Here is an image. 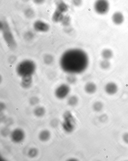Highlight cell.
Returning <instances> with one entry per match:
<instances>
[{
    "instance_id": "9",
    "label": "cell",
    "mask_w": 128,
    "mask_h": 161,
    "mask_svg": "<svg viewBox=\"0 0 128 161\" xmlns=\"http://www.w3.org/2000/svg\"><path fill=\"white\" fill-rule=\"evenodd\" d=\"M111 19L113 24L115 25H121L124 21V16L122 12L117 11L113 14L112 16Z\"/></svg>"
},
{
    "instance_id": "6",
    "label": "cell",
    "mask_w": 128,
    "mask_h": 161,
    "mask_svg": "<svg viewBox=\"0 0 128 161\" xmlns=\"http://www.w3.org/2000/svg\"><path fill=\"white\" fill-rule=\"evenodd\" d=\"M70 92V88L69 86L66 84H62L57 87L54 94L55 96L58 99H62L66 98Z\"/></svg>"
},
{
    "instance_id": "7",
    "label": "cell",
    "mask_w": 128,
    "mask_h": 161,
    "mask_svg": "<svg viewBox=\"0 0 128 161\" xmlns=\"http://www.w3.org/2000/svg\"><path fill=\"white\" fill-rule=\"evenodd\" d=\"M33 26L34 30L38 32L46 33L50 29V26L48 23L40 20L35 21Z\"/></svg>"
},
{
    "instance_id": "2",
    "label": "cell",
    "mask_w": 128,
    "mask_h": 161,
    "mask_svg": "<svg viewBox=\"0 0 128 161\" xmlns=\"http://www.w3.org/2000/svg\"><path fill=\"white\" fill-rule=\"evenodd\" d=\"M36 64L30 59H25L18 64L16 67L17 74L21 77L32 76L36 70Z\"/></svg>"
},
{
    "instance_id": "5",
    "label": "cell",
    "mask_w": 128,
    "mask_h": 161,
    "mask_svg": "<svg viewBox=\"0 0 128 161\" xmlns=\"http://www.w3.org/2000/svg\"><path fill=\"white\" fill-rule=\"evenodd\" d=\"M64 121L62 127L65 132L70 133L74 130L75 127V120L72 113L69 111H66L63 114Z\"/></svg>"
},
{
    "instance_id": "25",
    "label": "cell",
    "mask_w": 128,
    "mask_h": 161,
    "mask_svg": "<svg viewBox=\"0 0 128 161\" xmlns=\"http://www.w3.org/2000/svg\"><path fill=\"white\" fill-rule=\"evenodd\" d=\"M34 34L31 31H27L24 34V39L27 41H31L34 39Z\"/></svg>"
},
{
    "instance_id": "8",
    "label": "cell",
    "mask_w": 128,
    "mask_h": 161,
    "mask_svg": "<svg viewBox=\"0 0 128 161\" xmlns=\"http://www.w3.org/2000/svg\"><path fill=\"white\" fill-rule=\"evenodd\" d=\"M10 136L11 140L14 142L19 143L24 140L25 137V133L23 130L16 129L12 131Z\"/></svg>"
},
{
    "instance_id": "24",
    "label": "cell",
    "mask_w": 128,
    "mask_h": 161,
    "mask_svg": "<svg viewBox=\"0 0 128 161\" xmlns=\"http://www.w3.org/2000/svg\"><path fill=\"white\" fill-rule=\"evenodd\" d=\"M38 154V150L37 149L32 148L30 149L28 151L29 156L31 158H34L37 156Z\"/></svg>"
},
{
    "instance_id": "20",
    "label": "cell",
    "mask_w": 128,
    "mask_h": 161,
    "mask_svg": "<svg viewBox=\"0 0 128 161\" xmlns=\"http://www.w3.org/2000/svg\"><path fill=\"white\" fill-rule=\"evenodd\" d=\"M79 99L75 95H72L69 97L68 99L67 103L69 106H75L78 103Z\"/></svg>"
},
{
    "instance_id": "12",
    "label": "cell",
    "mask_w": 128,
    "mask_h": 161,
    "mask_svg": "<svg viewBox=\"0 0 128 161\" xmlns=\"http://www.w3.org/2000/svg\"><path fill=\"white\" fill-rule=\"evenodd\" d=\"M21 78V87L24 89H28L30 88L32 84V76H27Z\"/></svg>"
},
{
    "instance_id": "21",
    "label": "cell",
    "mask_w": 128,
    "mask_h": 161,
    "mask_svg": "<svg viewBox=\"0 0 128 161\" xmlns=\"http://www.w3.org/2000/svg\"><path fill=\"white\" fill-rule=\"evenodd\" d=\"M71 22V18L70 16L67 15L64 16L61 23L63 26L66 28V27H69L70 26Z\"/></svg>"
},
{
    "instance_id": "14",
    "label": "cell",
    "mask_w": 128,
    "mask_h": 161,
    "mask_svg": "<svg viewBox=\"0 0 128 161\" xmlns=\"http://www.w3.org/2000/svg\"><path fill=\"white\" fill-rule=\"evenodd\" d=\"M64 16V15L63 13L56 9L53 14L51 19L52 21L54 23H61Z\"/></svg>"
},
{
    "instance_id": "31",
    "label": "cell",
    "mask_w": 128,
    "mask_h": 161,
    "mask_svg": "<svg viewBox=\"0 0 128 161\" xmlns=\"http://www.w3.org/2000/svg\"><path fill=\"white\" fill-rule=\"evenodd\" d=\"M21 1L24 2H28L30 1V0H21Z\"/></svg>"
},
{
    "instance_id": "19",
    "label": "cell",
    "mask_w": 128,
    "mask_h": 161,
    "mask_svg": "<svg viewBox=\"0 0 128 161\" xmlns=\"http://www.w3.org/2000/svg\"><path fill=\"white\" fill-rule=\"evenodd\" d=\"M54 57L51 54H46L43 57L44 62L46 65H50L51 64L54 62Z\"/></svg>"
},
{
    "instance_id": "13",
    "label": "cell",
    "mask_w": 128,
    "mask_h": 161,
    "mask_svg": "<svg viewBox=\"0 0 128 161\" xmlns=\"http://www.w3.org/2000/svg\"><path fill=\"white\" fill-rule=\"evenodd\" d=\"M84 89L86 92L90 94L95 93L97 90V86L92 82H89L86 84Z\"/></svg>"
},
{
    "instance_id": "10",
    "label": "cell",
    "mask_w": 128,
    "mask_h": 161,
    "mask_svg": "<svg viewBox=\"0 0 128 161\" xmlns=\"http://www.w3.org/2000/svg\"><path fill=\"white\" fill-rule=\"evenodd\" d=\"M117 85L113 82H110L106 84L104 87V90L107 94L114 95L116 94L118 91Z\"/></svg>"
},
{
    "instance_id": "23",
    "label": "cell",
    "mask_w": 128,
    "mask_h": 161,
    "mask_svg": "<svg viewBox=\"0 0 128 161\" xmlns=\"http://www.w3.org/2000/svg\"><path fill=\"white\" fill-rule=\"evenodd\" d=\"M103 104L100 101L95 102L93 104L92 108L93 110L96 112H100L102 111L103 108Z\"/></svg>"
},
{
    "instance_id": "30",
    "label": "cell",
    "mask_w": 128,
    "mask_h": 161,
    "mask_svg": "<svg viewBox=\"0 0 128 161\" xmlns=\"http://www.w3.org/2000/svg\"><path fill=\"white\" fill-rule=\"evenodd\" d=\"M122 140L125 143L128 144V133L124 134L122 136Z\"/></svg>"
},
{
    "instance_id": "4",
    "label": "cell",
    "mask_w": 128,
    "mask_h": 161,
    "mask_svg": "<svg viewBox=\"0 0 128 161\" xmlns=\"http://www.w3.org/2000/svg\"><path fill=\"white\" fill-rule=\"evenodd\" d=\"M110 7L109 0H96L93 4L95 13L100 16L107 14L109 11Z\"/></svg>"
},
{
    "instance_id": "18",
    "label": "cell",
    "mask_w": 128,
    "mask_h": 161,
    "mask_svg": "<svg viewBox=\"0 0 128 161\" xmlns=\"http://www.w3.org/2000/svg\"><path fill=\"white\" fill-rule=\"evenodd\" d=\"M24 16L29 19H32L34 17L35 12L34 9L31 8H28L24 11Z\"/></svg>"
},
{
    "instance_id": "17",
    "label": "cell",
    "mask_w": 128,
    "mask_h": 161,
    "mask_svg": "<svg viewBox=\"0 0 128 161\" xmlns=\"http://www.w3.org/2000/svg\"><path fill=\"white\" fill-rule=\"evenodd\" d=\"M34 114L38 117H41L44 115L46 113V110L44 107L41 106L35 108L34 111Z\"/></svg>"
},
{
    "instance_id": "27",
    "label": "cell",
    "mask_w": 128,
    "mask_h": 161,
    "mask_svg": "<svg viewBox=\"0 0 128 161\" xmlns=\"http://www.w3.org/2000/svg\"><path fill=\"white\" fill-rule=\"evenodd\" d=\"M39 99L36 97H33L29 100L30 104L31 105L34 106L36 105L39 103Z\"/></svg>"
},
{
    "instance_id": "3",
    "label": "cell",
    "mask_w": 128,
    "mask_h": 161,
    "mask_svg": "<svg viewBox=\"0 0 128 161\" xmlns=\"http://www.w3.org/2000/svg\"><path fill=\"white\" fill-rule=\"evenodd\" d=\"M1 30L3 38L8 47L12 50L15 49L17 43L9 23L6 20H1Z\"/></svg>"
},
{
    "instance_id": "1",
    "label": "cell",
    "mask_w": 128,
    "mask_h": 161,
    "mask_svg": "<svg viewBox=\"0 0 128 161\" xmlns=\"http://www.w3.org/2000/svg\"><path fill=\"white\" fill-rule=\"evenodd\" d=\"M89 64L88 54L79 48L69 49L61 55L59 65L63 72L68 74H79L86 70Z\"/></svg>"
},
{
    "instance_id": "28",
    "label": "cell",
    "mask_w": 128,
    "mask_h": 161,
    "mask_svg": "<svg viewBox=\"0 0 128 161\" xmlns=\"http://www.w3.org/2000/svg\"><path fill=\"white\" fill-rule=\"evenodd\" d=\"M72 2L73 6L80 7L82 5L83 0H72Z\"/></svg>"
},
{
    "instance_id": "11",
    "label": "cell",
    "mask_w": 128,
    "mask_h": 161,
    "mask_svg": "<svg viewBox=\"0 0 128 161\" xmlns=\"http://www.w3.org/2000/svg\"><path fill=\"white\" fill-rule=\"evenodd\" d=\"M56 10L62 13H67L69 11V6L63 0H58L56 2Z\"/></svg>"
},
{
    "instance_id": "15",
    "label": "cell",
    "mask_w": 128,
    "mask_h": 161,
    "mask_svg": "<svg viewBox=\"0 0 128 161\" xmlns=\"http://www.w3.org/2000/svg\"><path fill=\"white\" fill-rule=\"evenodd\" d=\"M101 55L103 59L109 60L112 58L114 56V53L112 50L110 49H105L102 51Z\"/></svg>"
},
{
    "instance_id": "16",
    "label": "cell",
    "mask_w": 128,
    "mask_h": 161,
    "mask_svg": "<svg viewBox=\"0 0 128 161\" xmlns=\"http://www.w3.org/2000/svg\"><path fill=\"white\" fill-rule=\"evenodd\" d=\"M51 134L49 131L46 130L42 131L39 134V138L42 142H46L49 140Z\"/></svg>"
},
{
    "instance_id": "22",
    "label": "cell",
    "mask_w": 128,
    "mask_h": 161,
    "mask_svg": "<svg viewBox=\"0 0 128 161\" xmlns=\"http://www.w3.org/2000/svg\"><path fill=\"white\" fill-rule=\"evenodd\" d=\"M100 66L102 69L107 70L109 69L111 67V62L108 60L103 59L100 62Z\"/></svg>"
},
{
    "instance_id": "29",
    "label": "cell",
    "mask_w": 128,
    "mask_h": 161,
    "mask_svg": "<svg viewBox=\"0 0 128 161\" xmlns=\"http://www.w3.org/2000/svg\"><path fill=\"white\" fill-rule=\"evenodd\" d=\"M46 0H32L33 2L36 5H41L43 4L45 2Z\"/></svg>"
},
{
    "instance_id": "26",
    "label": "cell",
    "mask_w": 128,
    "mask_h": 161,
    "mask_svg": "<svg viewBox=\"0 0 128 161\" xmlns=\"http://www.w3.org/2000/svg\"><path fill=\"white\" fill-rule=\"evenodd\" d=\"M74 75L69 74V75L67 77V80L69 84H74L76 83L77 79H76V76H74Z\"/></svg>"
}]
</instances>
